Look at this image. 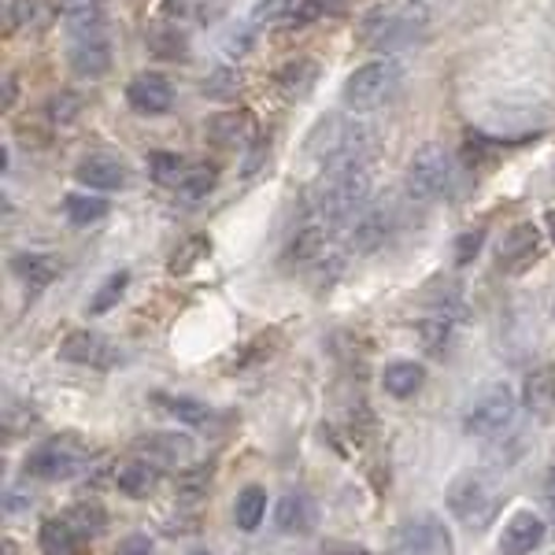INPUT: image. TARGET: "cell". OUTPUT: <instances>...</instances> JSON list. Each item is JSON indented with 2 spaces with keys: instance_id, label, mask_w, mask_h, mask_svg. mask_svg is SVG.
Segmentation results:
<instances>
[{
  "instance_id": "obj_12",
  "label": "cell",
  "mask_w": 555,
  "mask_h": 555,
  "mask_svg": "<svg viewBox=\"0 0 555 555\" xmlns=\"http://www.w3.org/2000/svg\"><path fill=\"white\" fill-rule=\"evenodd\" d=\"M127 101L141 115H164L175 104V86L164 75H156V70H145V75H138L127 86Z\"/></svg>"
},
{
  "instance_id": "obj_42",
  "label": "cell",
  "mask_w": 555,
  "mask_h": 555,
  "mask_svg": "<svg viewBox=\"0 0 555 555\" xmlns=\"http://www.w3.org/2000/svg\"><path fill=\"white\" fill-rule=\"evenodd\" d=\"M481 245H486V227H474V230H467V234L455 237V245H452L455 267L474 263V259H478V253H481Z\"/></svg>"
},
{
  "instance_id": "obj_39",
  "label": "cell",
  "mask_w": 555,
  "mask_h": 555,
  "mask_svg": "<svg viewBox=\"0 0 555 555\" xmlns=\"http://www.w3.org/2000/svg\"><path fill=\"white\" fill-rule=\"evenodd\" d=\"M127 285H130V274H127V271H115V274L101 285V289H96V297H93V304H89V311H93V315H104V311H112L115 304L122 300Z\"/></svg>"
},
{
  "instance_id": "obj_3",
  "label": "cell",
  "mask_w": 555,
  "mask_h": 555,
  "mask_svg": "<svg viewBox=\"0 0 555 555\" xmlns=\"http://www.w3.org/2000/svg\"><path fill=\"white\" fill-rule=\"evenodd\" d=\"M429 30V4L426 0H411L400 12L392 8H374L363 23V38L378 49H408V44H418L423 34Z\"/></svg>"
},
{
  "instance_id": "obj_10",
  "label": "cell",
  "mask_w": 555,
  "mask_h": 555,
  "mask_svg": "<svg viewBox=\"0 0 555 555\" xmlns=\"http://www.w3.org/2000/svg\"><path fill=\"white\" fill-rule=\"evenodd\" d=\"M537 256H541V230L533 222H518V227L507 230L504 245H500L496 267L507 274H522L537 263Z\"/></svg>"
},
{
  "instance_id": "obj_24",
  "label": "cell",
  "mask_w": 555,
  "mask_h": 555,
  "mask_svg": "<svg viewBox=\"0 0 555 555\" xmlns=\"http://www.w3.org/2000/svg\"><path fill=\"white\" fill-rule=\"evenodd\" d=\"M12 271L23 285H30V289H44V285L60 274V263L44 253H20L12 259Z\"/></svg>"
},
{
  "instance_id": "obj_6",
  "label": "cell",
  "mask_w": 555,
  "mask_h": 555,
  "mask_svg": "<svg viewBox=\"0 0 555 555\" xmlns=\"http://www.w3.org/2000/svg\"><path fill=\"white\" fill-rule=\"evenodd\" d=\"M86 463H89L86 444L75 434H60L26 455V474L38 481H67L75 474H82Z\"/></svg>"
},
{
  "instance_id": "obj_52",
  "label": "cell",
  "mask_w": 555,
  "mask_h": 555,
  "mask_svg": "<svg viewBox=\"0 0 555 555\" xmlns=\"http://www.w3.org/2000/svg\"><path fill=\"white\" fill-rule=\"evenodd\" d=\"M345 555H371V552H366V548H348Z\"/></svg>"
},
{
  "instance_id": "obj_14",
  "label": "cell",
  "mask_w": 555,
  "mask_h": 555,
  "mask_svg": "<svg viewBox=\"0 0 555 555\" xmlns=\"http://www.w3.org/2000/svg\"><path fill=\"white\" fill-rule=\"evenodd\" d=\"M75 178L82 185H93V190H101V193H112V190H122V185H127L130 171L119 156H112V152H93V156H86L82 164H78Z\"/></svg>"
},
{
  "instance_id": "obj_28",
  "label": "cell",
  "mask_w": 555,
  "mask_h": 555,
  "mask_svg": "<svg viewBox=\"0 0 555 555\" xmlns=\"http://www.w3.org/2000/svg\"><path fill=\"white\" fill-rule=\"evenodd\" d=\"M67 34L70 41L82 38H101L104 34V12L89 0V4H70L67 8Z\"/></svg>"
},
{
  "instance_id": "obj_30",
  "label": "cell",
  "mask_w": 555,
  "mask_h": 555,
  "mask_svg": "<svg viewBox=\"0 0 555 555\" xmlns=\"http://www.w3.org/2000/svg\"><path fill=\"white\" fill-rule=\"evenodd\" d=\"M64 211L70 219V227H93L107 215V201L104 196H89V193H70L64 201Z\"/></svg>"
},
{
  "instance_id": "obj_20",
  "label": "cell",
  "mask_w": 555,
  "mask_h": 555,
  "mask_svg": "<svg viewBox=\"0 0 555 555\" xmlns=\"http://www.w3.org/2000/svg\"><path fill=\"white\" fill-rule=\"evenodd\" d=\"M423 382H426L423 363H411V360H392V363L382 371L385 392H389V397H397V400L415 397V392L423 389Z\"/></svg>"
},
{
  "instance_id": "obj_46",
  "label": "cell",
  "mask_w": 555,
  "mask_h": 555,
  "mask_svg": "<svg viewBox=\"0 0 555 555\" xmlns=\"http://www.w3.org/2000/svg\"><path fill=\"white\" fill-rule=\"evenodd\" d=\"M115 555H156V548H152V541L145 533H130V537H122V541H119Z\"/></svg>"
},
{
  "instance_id": "obj_38",
  "label": "cell",
  "mask_w": 555,
  "mask_h": 555,
  "mask_svg": "<svg viewBox=\"0 0 555 555\" xmlns=\"http://www.w3.org/2000/svg\"><path fill=\"white\" fill-rule=\"evenodd\" d=\"M211 190H215V167H190L182 178V185H178V196L196 204V201H204Z\"/></svg>"
},
{
  "instance_id": "obj_9",
  "label": "cell",
  "mask_w": 555,
  "mask_h": 555,
  "mask_svg": "<svg viewBox=\"0 0 555 555\" xmlns=\"http://www.w3.org/2000/svg\"><path fill=\"white\" fill-rule=\"evenodd\" d=\"M397 544L411 555H452V533L437 515H415L400 526Z\"/></svg>"
},
{
  "instance_id": "obj_53",
  "label": "cell",
  "mask_w": 555,
  "mask_h": 555,
  "mask_svg": "<svg viewBox=\"0 0 555 555\" xmlns=\"http://www.w3.org/2000/svg\"><path fill=\"white\" fill-rule=\"evenodd\" d=\"M190 555H211V552H190Z\"/></svg>"
},
{
  "instance_id": "obj_16",
  "label": "cell",
  "mask_w": 555,
  "mask_h": 555,
  "mask_svg": "<svg viewBox=\"0 0 555 555\" xmlns=\"http://www.w3.org/2000/svg\"><path fill=\"white\" fill-rule=\"evenodd\" d=\"M70 70H75L78 78H104L107 67H112V44L101 34V38H82V41H70Z\"/></svg>"
},
{
  "instance_id": "obj_31",
  "label": "cell",
  "mask_w": 555,
  "mask_h": 555,
  "mask_svg": "<svg viewBox=\"0 0 555 555\" xmlns=\"http://www.w3.org/2000/svg\"><path fill=\"white\" fill-rule=\"evenodd\" d=\"M315 78H319V67L311 64V60H289V64L278 70V82H282V89L289 96H304L315 86Z\"/></svg>"
},
{
  "instance_id": "obj_5",
  "label": "cell",
  "mask_w": 555,
  "mask_h": 555,
  "mask_svg": "<svg viewBox=\"0 0 555 555\" xmlns=\"http://www.w3.org/2000/svg\"><path fill=\"white\" fill-rule=\"evenodd\" d=\"M449 512L460 518L467 530H486L500 515V492L481 470H467L449 486Z\"/></svg>"
},
{
  "instance_id": "obj_26",
  "label": "cell",
  "mask_w": 555,
  "mask_h": 555,
  "mask_svg": "<svg viewBox=\"0 0 555 555\" xmlns=\"http://www.w3.org/2000/svg\"><path fill=\"white\" fill-rule=\"evenodd\" d=\"M426 304L434 308V315H441L449 322L467 319V300H463V289L455 282H434L426 289Z\"/></svg>"
},
{
  "instance_id": "obj_21",
  "label": "cell",
  "mask_w": 555,
  "mask_h": 555,
  "mask_svg": "<svg viewBox=\"0 0 555 555\" xmlns=\"http://www.w3.org/2000/svg\"><path fill=\"white\" fill-rule=\"evenodd\" d=\"M145 44H149V52L156 60H185V56H190V38H185V30H182V26H175V23L149 26Z\"/></svg>"
},
{
  "instance_id": "obj_48",
  "label": "cell",
  "mask_w": 555,
  "mask_h": 555,
  "mask_svg": "<svg viewBox=\"0 0 555 555\" xmlns=\"http://www.w3.org/2000/svg\"><path fill=\"white\" fill-rule=\"evenodd\" d=\"M544 504H548V515L555 518V470L548 474V486H544Z\"/></svg>"
},
{
  "instance_id": "obj_25",
  "label": "cell",
  "mask_w": 555,
  "mask_h": 555,
  "mask_svg": "<svg viewBox=\"0 0 555 555\" xmlns=\"http://www.w3.org/2000/svg\"><path fill=\"white\" fill-rule=\"evenodd\" d=\"M522 404H526V411H533L537 418L552 415L555 411V371H533L530 378H526Z\"/></svg>"
},
{
  "instance_id": "obj_17",
  "label": "cell",
  "mask_w": 555,
  "mask_h": 555,
  "mask_svg": "<svg viewBox=\"0 0 555 555\" xmlns=\"http://www.w3.org/2000/svg\"><path fill=\"white\" fill-rule=\"evenodd\" d=\"M204 133H208V141L215 149H237L245 145V141H253L256 133V122L248 112H222V115H211L208 122H204Z\"/></svg>"
},
{
  "instance_id": "obj_1",
  "label": "cell",
  "mask_w": 555,
  "mask_h": 555,
  "mask_svg": "<svg viewBox=\"0 0 555 555\" xmlns=\"http://www.w3.org/2000/svg\"><path fill=\"white\" fill-rule=\"evenodd\" d=\"M304 152L319 159L322 171H345V167H371L378 152V133L366 122L345 119V115H326L315 122V130L304 141Z\"/></svg>"
},
{
  "instance_id": "obj_36",
  "label": "cell",
  "mask_w": 555,
  "mask_h": 555,
  "mask_svg": "<svg viewBox=\"0 0 555 555\" xmlns=\"http://www.w3.org/2000/svg\"><path fill=\"white\" fill-rule=\"evenodd\" d=\"M418 341H423L426 352H434V356L449 352V345H452V322L441 319V315H429L426 322H418Z\"/></svg>"
},
{
  "instance_id": "obj_41",
  "label": "cell",
  "mask_w": 555,
  "mask_h": 555,
  "mask_svg": "<svg viewBox=\"0 0 555 555\" xmlns=\"http://www.w3.org/2000/svg\"><path fill=\"white\" fill-rule=\"evenodd\" d=\"M30 15H34V0H4V8H0V30H4V38L23 30L30 23Z\"/></svg>"
},
{
  "instance_id": "obj_19",
  "label": "cell",
  "mask_w": 555,
  "mask_h": 555,
  "mask_svg": "<svg viewBox=\"0 0 555 555\" xmlns=\"http://www.w3.org/2000/svg\"><path fill=\"white\" fill-rule=\"evenodd\" d=\"M274 522H278V533H308L315 526V500L308 492H285L282 504L274 512Z\"/></svg>"
},
{
  "instance_id": "obj_13",
  "label": "cell",
  "mask_w": 555,
  "mask_h": 555,
  "mask_svg": "<svg viewBox=\"0 0 555 555\" xmlns=\"http://www.w3.org/2000/svg\"><path fill=\"white\" fill-rule=\"evenodd\" d=\"M133 452L141 455V460H149V463H156L159 470L164 467H185L190 463V455H193V441L190 437H182V434H149V437H141L138 444H133Z\"/></svg>"
},
{
  "instance_id": "obj_49",
  "label": "cell",
  "mask_w": 555,
  "mask_h": 555,
  "mask_svg": "<svg viewBox=\"0 0 555 555\" xmlns=\"http://www.w3.org/2000/svg\"><path fill=\"white\" fill-rule=\"evenodd\" d=\"M0 104H4V112L15 104V78H4V101H0Z\"/></svg>"
},
{
  "instance_id": "obj_34",
  "label": "cell",
  "mask_w": 555,
  "mask_h": 555,
  "mask_svg": "<svg viewBox=\"0 0 555 555\" xmlns=\"http://www.w3.org/2000/svg\"><path fill=\"white\" fill-rule=\"evenodd\" d=\"M237 89H241L237 67H215L211 75L201 82V93L208 96V101H234Z\"/></svg>"
},
{
  "instance_id": "obj_50",
  "label": "cell",
  "mask_w": 555,
  "mask_h": 555,
  "mask_svg": "<svg viewBox=\"0 0 555 555\" xmlns=\"http://www.w3.org/2000/svg\"><path fill=\"white\" fill-rule=\"evenodd\" d=\"M544 227H548V237H552V245H555V208H548V215H544Z\"/></svg>"
},
{
  "instance_id": "obj_7",
  "label": "cell",
  "mask_w": 555,
  "mask_h": 555,
  "mask_svg": "<svg viewBox=\"0 0 555 555\" xmlns=\"http://www.w3.org/2000/svg\"><path fill=\"white\" fill-rule=\"evenodd\" d=\"M449 185H452V156L441 145H423L411 156L404 171V193L411 201L429 204L449 193Z\"/></svg>"
},
{
  "instance_id": "obj_33",
  "label": "cell",
  "mask_w": 555,
  "mask_h": 555,
  "mask_svg": "<svg viewBox=\"0 0 555 555\" xmlns=\"http://www.w3.org/2000/svg\"><path fill=\"white\" fill-rule=\"evenodd\" d=\"M341 0H285L282 8V23H293V26H304L311 20H319L322 12H341Z\"/></svg>"
},
{
  "instance_id": "obj_32",
  "label": "cell",
  "mask_w": 555,
  "mask_h": 555,
  "mask_svg": "<svg viewBox=\"0 0 555 555\" xmlns=\"http://www.w3.org/2000/svg\"><path fill=\"white\" fill-rule=\"evenodd\" d=\"M185 171H190V167H185V159L178 156V152H152V178H156V185L178 193Z\"/></svg>"
},
{
  "instance_id": "obj_18",
  "label": "cell",
  "mask_w": 555,
  "mask_h": 555,
  "mask_svg": "<svg viewBox=\"0 0 555 555\" xmlns=\"http://www.w3.org/2000/svg\"><path fill=\"white\" fill-rule=\"evenodd\" d=\"M544 541V522L530 512H518L500 533V552L504 555H530Z\"/></svg>"
},
{
  "instance_id": "obj_45",
  "label": "cell",
  "mask_w": 555,
  "mask_h": 555,
  "mask_svg": "<svg viewBox=\"0 0 555 555\" xmlns=\"http://www.w3.org/2000/svg\"><path fill=\"white\" fill-rule=\"evenodd\" d=\"M282 8L285 0H259V4L253 8V23L263 26V23H282Z\"/></svg>"
},
{
  "instance_id": "obj_37",
  "label": "cell",
  "mask_w": 555,
  "mask_h": 555,
  "mask_svg": "<svg viewBox=\"0 0 555 555\" xmlns=\"http://www.w3.org/2000/svg\"><path fill=\"white\" fill-rule=\"evenodd\" d=\"M78 112H82V96H78L75 89H60V93H52V101L44 104V115H49V122H56V127L75 122Z\"/></svg>"
},
{
  "instance_id": "obj_22",
  "label": "cell",
  "mask_w": 555,
  "mask_h": 555,
  "mask_svg": "<svg viewBox=\"0 0 555 555\" xmlns=\"http://www.w3.org/2000/svg\"><path fill=\"white\" fill-rule=\"evenodd\" d=\"M82 541L86 537H78V530L67 518H49V522H41L38 544L44 555H82Z\"/></svg>"
},
{
  "instance_id": "obj_43",
  "label": "cell",
  "mask_w": 555,
  "mask_h": 555,
  "mask_svg": "<svg viewBox=\"0 0 555 555\" xmlns=\"http://www.w3.org/2000/svg\"><path fill=\"white\" fill-rule=\"evenodd\" d=\"M208 481H211V470L208 467H193V470H182L178 474V492H182L185 500H193V496H204L208 492Z\"/></svg>"
},
{
  "instance_id": "obj_47",
  "label": "cell",
  "mask_w": 555,
  "mask_h": 555,
  "mask_svg": "<svg viewBox=\"0 0 555 555\" xmlns=\"http://www.w3.org/2000/svg\"><path fill=\"white\" fill-rule=\"evenodd\" d=\"M234 41H227V52H234V56H241V52H248L253 49V38H248V30H237V34H230Z\"/></svg>"
},
{
  "instance_id": "obj_27",
  "label": "cell",
  "mask_w": 555,
  "mask_h": 555,
  "mask_svg": "<svg viewBox=\"0 0 555 555\" xmlns=\"http://www.w3.org/2000/svg\"><path fill=\"white\" fill-rule=\"evenodd\" d=\"M322 253H326V230L308 227L289 241V248H285V263L308 267V263H315V259H322Z\"/></svg>"
},
{
  "instance_id": "obj_15",
  "label": "cell",
  "mask_w": 555,
  "mask_h": 555,
  "mask_svg": "<svg viewBox=\"0 0 555 555\" xmlns=\"http://www.w3.org/2000/svg\"><path fill=\"white\" fill-rule=\"evenodd\" d=\"M60 356L67 363H82V366H115V360H119V352L101 334H89V330L67 334V341L60 345Z\"/></svg>"
},
{
  "instance_id": "obj_51",
  "label": "cell",
  "mask_w": 555,
  "mask_h": 555,
  "mask_svg": "<svg viewBox=\"0 0 555 555\" xmlns=\"http://www.w3.org/2000/svg\"><path fill=\"white\" fill-rule=\"evenodd\" d=\"M0 555H20V548H15V541H4V552Z\"/></svg>"
},
{
  "instance_id": "obj_40",
  "label": "cell",
  "mask_w": 555,
  "mask_h": 555,
  "mask_svg": "<svg viewBox=\"0 0 555 555\" xmlns=\"http://www.w3.org/2000/svg\"><path fill=\"white\" fill-rule=\"evenodd\" d=\"M67 522L75 526L78 537H93V533H101L104 530V512L93 504V500H86V504H75V507H67Z\"/></svg>"
},
{
  "instance_id": "obj_44",
  "label": "cell",
  "mask_w": 555,
  "mask_h": 555,
  "mask_svg": "<svg viewBox=\"0 0 555 555\" xmlns=\"http://www.w3.org/2000/svg\"><path fill=\"white\" fill-rule=\"evenodd\" d=\"M201 256H208V237H190L182 245V253L171 256V274H185Z\"/></svg>"
},
{
  "instance_id": "obj_8",
  "label": "cell",
  "mask_w": 555,
  "mask_h": 555,
  "mask_svg": "<svg viewBox=\"0 0 555 555\" xmlns=\"http://www.w3.org/2000/svg\"><path fill=\"white\" fill-rule=\"evenodd\" d=\"M515 392L512 385H486L478 397L470 400L467 415H463V429L470 437H500L515 423Z\"/></svg>"
},
{
  "instance_id": "obj_11",
  "label": "cell",
  "mask_w": 555,
  "mask_h": 555,
  "mask_svg": "<svg viewBox=\"0 0 555 555\" xmlns=\"http://www.w3.org/2000/svg\"><path fill=\"white\" fill-rule=\"evenodd\" d=\"M392 227H397V215L389 208H363L348 222V241H352L356 253H374L392 237Z\"/></svg>"
},
{
  "instance_id": "obj_29",
  "label": "cell",
  "mask_w": 555,
  "mask_h": 555,
  "mask_svg": "<svg viewBox=\"0 0 555 555\" xmlns=\"http://www.w3.org/2000/svg\"><path fill=\"white\" fill-rule=\"evenodd\" d=\"M263 512H267V492L259 486H245L237 492V504H234V518L245 533H253L259 522H263Z\"/></svg>"
},
{
  "instance_id": "obj_4",
  "label": "cell",
  "mask_w": 555,
  "mask_h": 555,
  "mask_svg": "<svg viewBox=\"0 0 555 555\" xmlns=\"http://www.w3.org/2000/svg\"><path fill=\"white\" fill-rule=\"evenodd\" d=\"M400 82H404V70H400L397 60H371L360 70H352L345 82V104L348 112L356 115H371L378 112L400 93Z\"/></svg>"
},
{
  "instance_id": "obj_23",
  "label": "cell",
  "mask_w": 555,
  "mask_h": 555,
  "mask_svg": "<svg viewBox=\"0 0 555 555\" xmlns=\"http://www.w3.org/2000/svg\"><path fill=\"white\" fill-rule=\"evenodd\" d=\"M115 481H119V492H127L130 500H145L159 486V467L138 455V460L127 463V467L119 470V478H115Z\"/></svg>"
},
{
  "instance_id": "obj_35",
  "label": "cell",
  "mask_w": 555,
  "mask_h": 555,
  "mask_svg": "<svg viewBox=\"0 0 555 555\" xmlns=\"http://www.w3.org/2000/svg\"><path fill=\"white\" fill-rule=\"evenodd\" d=\"M159 404H164V411H171L178 423H185V426H204L211 418V408L201 404V400H193V397H159Z\"/></svg>"
},
{
  "instance_id": "obj_2",
  "label": "cell",
  "mask_w": 555,
  "mask_h": 555,
  "mask_svg": "<svg viewBox=\"0 0 555 555\" xmlns=\"http://www.w3.org/2000/svg\"><path fill=\"white\" fill-rule=\"evenodd\" d=\"M371 201V167L326 171L304 196V208L326 222H352Z\"/></svg>"
}]
</instances>
